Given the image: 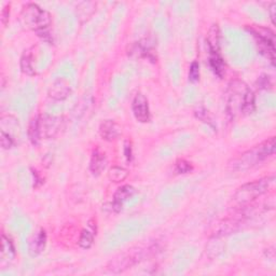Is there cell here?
Returning <instances> with one entry per match:
<instances>
[{
	"label": "cell",
	"instance_id": "obj_6",
	"mask_svg": "<svg viewBox=\"0 0 276 276\" xmlns=\"http://www.w3.org/2000/svg\"><path fill=\"white\" fill-rule=\"evenodd\" d=\"M63 128V118L55 115H40V129L41 136L51 139L56 137Z\"/></svg>",
	"mask_w": 276,
	"mask_h": 276
},
{
	"label": "cell",
	"instance_id": "obj_25",
	"mask_svg": "<svg viewBox=\"0 0 276 276\" xmlns=\"http://www.w3.org/2000/svg\"><path fill=\"white\" fill-rule=\"evenodd\" d=\"M258 85L261 89H270L272 87V82H271V79L268 76H261L258 80Z\"/></svg>",
	"mask_w": 276,
	"mask_h": 276
},
{
	"label": "cell",
	"instance_id": "obj_7",
	"mask_svg": "<svg viewBox=\"0 0 276 276\" xmlns=\"http://www.w3.org/2000/svg\"><path fill=\"white\" fill-rule=\"evenodd\" d=\"M70 93H72V85H70L68 80L65 78H57L56 80H54L48 91L49 97L53 100H56V102L66 99Z\"/></svg>",
	"mask_w": 276,
	"mask_h": 276
},
{
	"label": "cell",
	"instance_id": "obj_12",
	"mask_svg": "<svg viewBox=\"0 0 276 276\" xmlns=\"http://www.w3.org/2000/svg\"><path fill=\"white\" fill-rule=\"evenodd\" d=\"M107 158L102 150L95 149L93 150L91 155V161H90V170L95 176H98L103 173V170L106 168Z\"/></svg>",
	"mask_w": 276,
	"mask_h": 276
},
{
	"label": "cell",
	"instance_id": "obj_2",
	"mask_svg": "<svg viewBox=\"0 0 276 276\" xmlns=\"http://www.w3.org/2000/svg\"><path fill=\"white\" fill-rule=\"evenodd\" d=\"M275 182L274 176L264 177L258 180H254L239 187L233 195V201L239 205H248L253 201L257 200L261 195L267 193Z\"/></svg>",
	"mask_w": 276,
	"mask_h": 276
},
{
	"label": "cell",
	"instance_id": "obj_4",
	"mask_svg": "<svg viewBox=\"0 0 276 276\" xmlns=\"http://www.w3.org/2000/svg\"><path fill=\"white\" fill-rule=\"evenodd\" d=\"M248 89L247 85L239 80H235L230 83L227 93V112L231 119H234L238 114L242 113L244 97Z\"/></svg>",
	"mask_w": 276,
	"mask_h": 276
},
{
	"label": "cell",
	"instance_id": "obj_5",
	"mask_svg": "<svg viewBox=\"0 0 276 276\" xmlns=\"http://www.w3.org/2000/svg\"><path fill=\"white\" fill-rule=\"evenodd\" d=\"M144 257L145 254L142 250H134V252L121 255L120 257L110 261L107 269L112 273H121L123 271L132 268L133 265L137 264Z\"/></svg>",
	"mask_w": 276,
	"mask_h": 276
},
{
	"label": "cell",
	"instance_id": "obj_23",
	"mask_svg": "<svg viewBox=\"0 0 276 276\" xmlns=\"http://www.w3.org/2000/svg\"><path fill=\"white\" fill-rule=\"evenodd\" d=\"M200 79V65L197 61H194L189 70V80L191 82H197Z\"/></svg>",
	"mask_w": 276,
	"mask_h": 276
},
{
	"label": "cell",
	"instance_id": "obj_26",
	"mask_svg": "<svg viewBox=\"0 0 276 276\" xmlns=\"http://www.w3.org/2000/svg\"><path fill=\"white\" fill-rule=\"evenodd\" d=\"M9 16H10V6L7 4V6L2 9V11H1V22L3 24V26H6V25L8 24Z\"/></svg>",
	"mask_w": 276,
	"mask_h": 276
},
{
	"label": "cell",
	"instance_id": "obj_13",
	"mask_svg": "<svg viewBox=\"0 0 276 276\" xmlns=\"http://www.w3.org/2000/svg\"><path fill=\"white\" fill-rule=\"evenodd\" d=\"M206 42L209 54H220V29L217 24H214L210 27Z\"/></svg>",
	"mask_w": 276,
	"mask_h": 276
},
{
	"label": "cell",
	"instance_id": "obj_14",
	"mask_svg": "<svg viewBox=\"0 0 276 276\" xmlns=\"http://www.w3.org/2000/svg\"><path fill=\"white\" fill-rule=\"evenodd\" d=\"M41 129H40V115L31 120L28 125V138L34 146H38L41 140Z\"/></svg>",
	"mask_w": 276,
	"mask_h": 276
},
{
	"label": "cell",
	"instance_id": "obj_28",
	"mask_svg": "<svg viewBox=\"0 0 276 276\" xmlns=\"http://www.w3.org/2000/svg\"><path fill=\"white\" fill-rule=\"evenodd\" d=\"M124 154H125V158H127L128 161H132V148H130L129 145L127 143L125 144V147H124Z\"/></svg>",
	"mask_w": 276,
	"mask_h": 276
},
{
	"label": "cell",
	"instance_id": "obj_1",
	"mask_svg": "<svg viewBox=\"0 0 276 276\" xmlns=\"http://www.w3.org/2000/svg\"><path fill=\"white\" fill-rule=\"evenodd\" d=\"M276 143L275 137H271L265 142L261 143L258 146H255L250 150L242 153L239 157L235 158L232 162L230 163V167L235 172H245L258 164L262 163L268 158L272 157L275 153Z\"/></svg>",
	"mask_w": 276,
	"mask_h": 276
},
{
	"label": "cell",
	"instance_id": "obj_19",
	"mask_svg": "<svg viewBox=\"0 0 276 276\" xmlns=\"http://www.w3.org/2000/svg\"><path fill=\"white\" fill-rule=\"evenodd\" d=\"M129 176V170L120 166H113L109 169L108 177L113 183H121Z\"/></svg>",
	"mask_w": 276,
	"mask_h": 276
},
{
	"label": "cell",
	"instance_id": "obj_27",
	"mask_svg": "<svg viewBox=\"0 0 276 276\" xmlns=\"http://www.w3.org/2000/svg\"><path fill=\"white\" fill-rule=\"evenodd\" d=\"M269 12H270L271 21H272L273 25H275L276 24V21H275V18H276V3L275 2L271 3V6L269 8Z\"/></svg>",
	"mask_w": 276,
	"mask_h": 276
},
{
	"label": "cell",
	"instance_id": "obj_15",
	"mask_svg": "<svg viewBox=\"0 0 276 276\" xmlns=\"http://www.w3.org/2000/svg\"><path fill=\"white\" fill-rule=\"evenodd\" d=\"M16 247L14 244L7 235H1V258L6 260H13L16 258Z\"/></svg>",
	"mask_w": 276,
	"mask_h": 276
},
{
	"label": "cell",
	"instance_id": "obj_29",
	"mask_svg": "<svg viewBox=\"0 0 276 276\" xmlns=\"http://www.w3.org/2000/svg\"><path fill=\"white\" fill-rule=\"evenodd\" d=\"M274 246H271L267 250H265V256H267L268 258L270 259H274V256H275V250H274Z\"/></svg>",
	"mask_w": 276,
	"mask_h": 276
},
{
	"label": "cell",
	"instance_id": "obj_21",
	"mask_svg": "<svg viewBox=\"0 0 276 276\" xmlns=\"http://www.w3.org/2000/svg\"><path fill=\"white\" fill-rule=\"evenodd\" d=\"M0 143H1V147L4 150H9L14 146L13 137L9 133L4 132V129L0 130Z\"/></svg>",
	"mask_w": 276,
	"mask_h": 276
},
{
	"label": "cell",
	"instance_id": "obj_17",
	"mask_svg": "<svg viewBox=\"0 0 276 276\" xmlns=\"http://www.w3.org/2000/svg\"><path fill=\"white\" fill-rule=\"evenodd\" d=\"M21 69L27 76H35V74H36L33 66V53L31 50H27L23 54L21 58Z\"/></svg>",
	"mask_w": 276,
	"mask_h": 276
},
{
	"label": "cell",
	"instance_id": "obj_8",
	"mask_svg": "<svg viewBox=\"0 0 276 276\" xmlns=\"http://www.w3.org/2000/svg\"><path fill=\"white\" fill-rule=\"evenodd\" d=\"M132 110L135 119L140 123H146L150 121V109L149 103L146 96L143 94H137L134 97L132 103Z\"/></svg>",
	"mask_w": 276,
	"mask_h": 276
},
{
	"label": "cell",
	"instance_id": "obj_24",
	"mask_svg": "<svg viewBox=\"0 0 276 276\" xmlns=\"http://www.w3.org/2000/svg\"><path fill=\"white\" fill-rule=\"evenodd\" d=\"M197 117L200 119V120H202L203 122L205 123H208L210 127H213V121H212V119H210V117L208 115V111L206 109H204V108H200L199 110H197Z\"/></svg>",
	"mask_w": 276,
	"mask_h": 276
},
{
	"label": "cell",
	"instance_id": "obj_10",
	"mask_svg": "<svg viewBox=\"0 0 276 276\" xmlns=\"http://www.w3.org/2000/svg\"><path fill=\"white\" fill-rule=\"evenodd\" d=\"M122 133V129L113 120H105L99 127V135L107 142H112L117 139Z\"/></svg>",
	"mask_w": 276,
	"mask_h": 276
},
{
	"label": "cell",
	"instance_id": "obj_11",
	"mask_svg": "<svg viewBox=\"0 0 276 276\" xmlns=\"http://www.w3.org/2000/svg\"><path fill=\"white\" fill-rule=\"evenodd\" d=\"M47 246V233L43 229H40L37 233L33 235V238L29 240L28 244V252L33 257L39 256Z\"/></svg>",
	"mask_w": 276,
	"mask_h": 276
},
{
	"label": "cell",
	"instance_id": "obj_22",
	"mask_svg": "<svg viewBox=\"0 0 276 276\" xmlns=\"http://www.w3.org/2000/svg\"><path fill=\"white\" fill-rule=\"evenodd\" d=\"M192 169V165L188 161H185V160H178L176 165H175V170H176L178 174H188L191 172Z\"/></svg>",
	"mask_w": 276,
	"mask_h": 276
},
{
	"label": "cell",
	"instance_id": "obj_18",
	"mask_svg": "<svg viewBox=\"0 0 276 276\" xmlns=\"http://www.w3.org/2000/svg\"><path fill=\"white\" fill-rule=\"evenodd\" d=\"M209 65L213 72L221 78L224 74V63L220 54H209Z\"/></svg>",
	"mask_w": 276,
	"mask_h": 276
},
{
	"label": "cell",
	"instance_id": "obj_9",
	"mask_svg": "<svg viewBox=\"0 0 276 276\" xmlns=\"http://www.w3.org/2000/svg\"><path fill=\"white\" fill-rule=\"evenodd\" d=\"M135 194V188L129 184H124L122 187L118 188L115 191L112 200V209L115 213H119L122 209L124 203L129 201L130 198H133Z\"/></svg>",
	"mask_w": 276,
	"mask_h": 276
},
{
	"label": "cell",
	"instance_id": "obj_20",
	"mask_svg": "<svg viewBox=\"0 0 276 276\" xmlns=\"http://www.w3.org/2000/svg\"><path fill=\"white\" fill-rule=\"evenodd\" d=\"M79 246L83 249H89L92 247L94 243V232L90 229H83L79 238Z\"/></svg>",
	"mask_w": 276,
	"mask_h": 276
},
{
	"label": "cell",
	"instance_id": "obj_3",
	"mask_svg": "<svg viewBox=\"0 0 276 276\" xmlns=\"http://www.w3.org/2000/svg\"><path fill=\"white\" fill-rule=\"evenodd\" d=\"M21 18L25 26L33 29L38 35L46 32L52 21L47 10L40 8L36 3H27L24 6Z\"/></svg>",
	"mask_w": 276,
	"mask_h": 276
},
{
	"label": "cell",
	"instance_id": "obj_16",
	"mask_svg": "<svg viewBox=\"0 0 276 276\" xmlns=\"http://www.w3.org/2000/svg\"><path fill=\"white\" fill-rule=\"evenodd\" d=\"M256 109V96L255 93L252 90L248 89L246 91L244 102H243V107H242V114L248 115L250 113H253Z\"/></svg>",
	"mask_w": 276,
	"mask_h": 276
}]
</instances>
